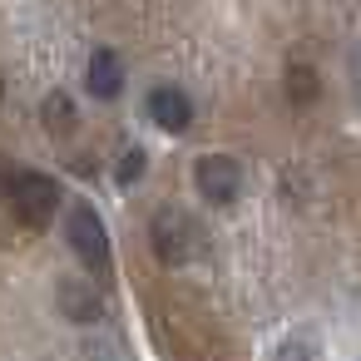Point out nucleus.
I'll return each instance as SVG.
<instances>
[{
  "instance_id": "f257e3e1",
  "label": "nucleus",
  "mask_w": 361,
  "mask_h": 361,
  "mask_svg": "<svg viewBox=\"0 0 361 361\" xmlns=\"http://www.w3.org/2000/svg\"><path fill=\"white\" fill-rule=\"evenodd\" d=\"M149 243H154L159 262H169V267L198 262V257L208 252L203 228H198L183 208H159V213H154V223H149Z\"/></svg>"
},
{
  "instance_id": "f03ea898",
  "label": "nucleus",
  "mask_w": 361,
  "mask_h": 361,
  "mask_svg": "<svg viewBox=\"0 0 361 361\" xmlns=\"http://www.w3.org/2000/svg\"><path fill=\"white\" fill-rule=\"evenodd\" d=\"M65 233H70L75 257L94 272V287H104V282L114 277V257H109V233H104L99 213H94L90 203H75L70 218H65Z\"/></svg>"
},
{
  "instance_id": "7ed1b4c3",
  "label": "nucleus",
  "mask_w": 361,
  "mask_h": 361,
  "mask_svg": "<svg viewBox=\"0 0 361 361\" xmlns=\"http://www.w3.org/2000/svg\"><path fill=\"white\" fill-rule=\"evenodd\" d=\"M11 208L25 228H45L60 208V183L50 173H20L16 188H11Z\"/></svg>"
},
{
  "instance_id": "20e7f679",
  "label": "nucleus",
  "mask_w": 361,
  "mask_h": 361,
  "mask_svg": "<svg viewBox=\"0 0 361 361\" xmlns=\"http://www.w3.org/2000/svg\"><path fill=\"white\" fill-rule=\"evenodd\" d=\"M193 183H198V193H203L208 203L228 208V203L243 193V169H238V159H228V154H208V159H198Z\"/></svg>"
},
{
  "instance_id": "39448f33",
  "label": "nucleus",
  "mask_w": 361,
  "mask_h": 361,
  "mask_svg": "<svg viewBox=\"0 0 361 361\" xmlns=\"http://www.w3.org/2000/svg\"><path fill=\"white\" fill-rule=\"evenodd\" d=\"M55 307H60L65 322H80V326L104 322V292H99L94 282H80V277H65V282L55 287Z\"/></svg>"
},
{
  "instance_id": "423d86ee",
  "label": "nucleus",
  "mask_w": 361,
  "mask_h": 361,
  "mask_svg": "<svg viewBox=\"0 0 361 361\" xmlns=\"http://www.w3.org/2000/svg\"><path fill=\"white\" fill-rule=\"evenodd\" d=\"M144 114H149V124H159V129H169V134H183V129L193 124V99H188L183 90H173V85H159V90H149Z\"/></svg>"
},
{
  "instance_id": "0eeeda50",
  "label": "nucleus",
  "mask_w": 361,
  "mask_h": 361,
  "mask_svg": "<svg viewBox=\"0 0 361 361\" xmlns=\"http://www.w3.org/2000/svg\"><path fill=\"white\" fill-rule=\"evenodd\" d=\"M85 85H90L94 99H119V90H124V65H119V55H114V50H94Z\"/></svg>"
},
{
  "instance_id": "6e6552de",
  "label": "nucleus",
  "mask_w": 361,
  "mask_h": 361,
  "mask_svg": "<svg viewBox=\"0 0 361 361\" xmlns=\"http://www.w3.org/2000/svg\"><path fill=\"white\" fill-rule=\"evenodd\" d=\"M40 119H45V129L50 134H75V104H70V94H50L45 104H40Z\"/></svg>"
},
{
  "instance_id": "1a4fd4ad",
  "label": "nucleus",
  "mask_w": 361,
  "mask_h": 361,
  "mask_svg": "<svg viewBox=\"0 0 361 361\" xmlns=\"http://www.w3.org/2000/svg\"><path fill=\"white\" fill-rule=\"evenodd\" d=\"M317 94H322L317 70H312V65H292V70H287V99H292V104H312Z\"/></svg>"
},
{
  "instance_id": "9d476101",
  "label": "nucleus",
  "mask_w": 361,
  "mask_h": 361,
  "mask_svg": "<svg viewBox=\"0 0 361 361\" xmlns=\"http://www.w3.org/2000/svg\"><path fill=\"white\" fill-rule=\"evenodd\" d=\"M272 361H317V346L302 341V336H292V341H282V346L272 351Z\"/></svg>"
},
{
  "instance_id": "9b49d317",
  "label": "nucleus",
  "mask_w": 361,
  "mask_h": 361,
  "mask_svg": "<svg viewBox=\"0 0 361 361\" xmlns=\"http://www.w3.org/2000/svg\"><path fill=\"white\" fill-rule=\"evenodd\" d=\"M139 173H144V149H124V159L114 164V178L119 183H134Z\"/></svg>"
},
{
  "instance_id": "f8f14e48",
  "label": "nucleus",
  "mask_w": 361,
  "mask_h": 361,
  "mask_svg": "<svg viewBox=\"0 0 361 361\" xmlns=\"http://www.w3.org/2000/svg\"><path fill=\"white\" fill-rule=\"evenodd\" d=\"M16 178H20V169H16L6 154H0V198H6V203H11V188H16Z\"/></svg>"
},
{
  "instance_id": "ddd939ff",
  "label": "nucleus",
  "mask_w": 361,
  "mask_h": 361,
  "mask_svg": "<svg viewBox=\"0 0 361 361\" xmlns=\"http://www.w3.org/2000/svg\"><path fill=\"white\" fill-rule=\"evenodd\" d=\"M0 90H6V85H0Z\"/></svg>"
}]
</instances>
